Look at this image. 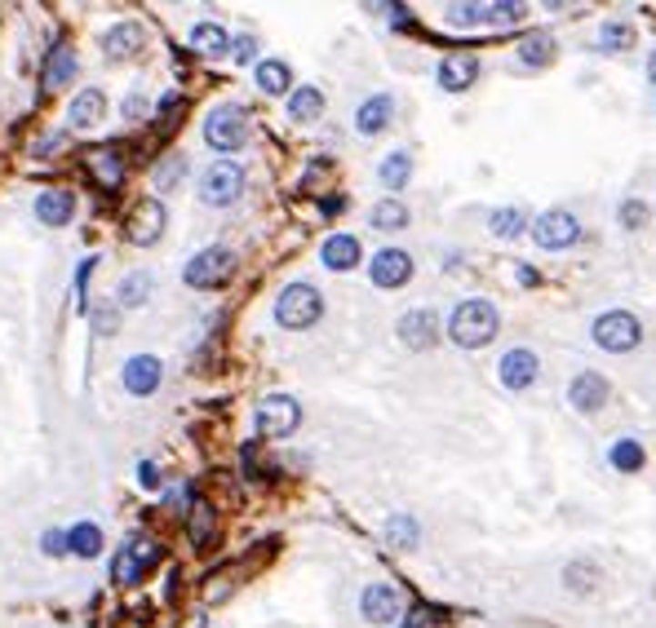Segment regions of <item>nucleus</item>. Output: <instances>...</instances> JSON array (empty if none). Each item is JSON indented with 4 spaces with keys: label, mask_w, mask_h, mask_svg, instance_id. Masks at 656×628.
Instances as JSON below:
<instances>
[{
    "label": "nucleus",
    "mask_w": 656,
    "mask_h": 628,
    "mask_svg": "<svg viewBox=\"0 0 656 628\" xmlns=\"http://www.w3.org/2000/svg\"><path fill=\"white\" fill-rule=\"evenodd\" d=\"M449 336L461 350H479L497 336V310L488 301H461L449 319Z\"/></svg>",
    "instance_id": "nucleus-1"
},
{
    "label": "nucleus",
    "mask_w": 656,
    "mask_h": 628,
    "mask_svg": "<svg viewBox=\"0 0 656 628\" xmlns=\"http://www.w3.org/2000/svg\"><path fill=\"white\" fill-rule=\"evenodd\" d=\"M319 310H324V301H319V293H315L311 284H288L276 301L279 328H293V332L311 328L315 319H319Z\"/></svg>",
    "instance_id": "nucleus-2"
},
{
    "label": "nucleus",
    "mask_w": 656,
    "mask_h": 628,
    "mask_svg": "<svg viewBox=\"0 0 656 628\" xmlns=\"http://www.w3.org/2000/svg\"><path fill=\"white\" fill-rule=\"evenodd\" d=\"M244 137H248V115H244L240 106H213L205 120V142L213 151H236L244 146Z\"/></svg>",
    "instance_id": "nucleus-3"
},
{
    "label": "nucleus",
    "mask_w": 656,
    "mask_h": 628,
    "mask_svg": "<svg viewBox=\"0 0 656 628\" xmlns=\"http://www.w3.org/2000/svg\"><path fill=\"white\" fill-rule=\"evenodd\" d=\"M236 274V253L231 248H205L187 262V284L191 288H222Z\"/></svg>",
    "instance_id": "nucleus-4"
},
{
    "label": "nucleus",
    "mask_w": 656,
    "mask_h": 628,
    "mask_svg": "<svg viewBox=\"0 0 656 628\" xmlns=\"http://www.w3.org/2000/svg\"><path fill=\"white\" fill-rule=\"evenodd\" d=\"M639 336H643V328H639V319H634L630 310H608V314L594 319V341H599L603 350H612V354L634 350Z\"/></svg>",
    "instance_id": "nucleus-5"
},
{
    "label": "nucleus",
    "mask_w": 656,
    "mask_h": 628,
    "mask_svg": "<svg viewBox=\"0 0 656 628\" xmlns=\"http://www.w3.org/2000/svg\"><path fill=\"white\" fill-rule=\"evenodd\" d=\"M244 191V168L231 164V160H217V164H208V173L200 177V199L213 204V208H227V204H236Z\"/></svg>",
    "instance_id": "nucleus-6"
},
{
    "label": "nucleus",
    "mask_w": 656,
    "mask_h": 628,
    "mask_svg": "<svg viewBox=\"0 0 656 628\" xmlns=\"http://www.w3.org/2000/svg\"><path fill=\"white\" fill-rule=\"evenodd\" d=\"M298 421H302V407H298L288 394L262 398V407H257V434H267V438H284V434H293L298 430Z\"/></svg>",
    "instance_id": "nucleus-7"
},
{
    "label": "nucleus",
    "mask_w": 656,
    "mask_h": 628,
    "mask_svg": "<svg viewBox=\"0 0 656 628\" xmlns=\"http://www.w3.org/2000/svg\"><path fill=\"white\" fill-rule=\"evenodd\" d=\"M577 234H581V226H577V217L572 213H563V208H554V213H541L537 217V226H532V239L541 244V248H568V244H577Z\"/></svg>",
    "instance_id": "nucleus-8"
},
{
    "label": "nucleus",
    "mask_w": 656,
    "mask_h": 628,
    "mask_svg": "<svg viewBox=\"0 0 656 628\" xmlns=\"http://www.w3.org/2000/svg\"><path fill=\"white\" fill-rule=\"evenodd\" d=\"M160 234H165V204L160 199H142L138 208H134V217H129V239L142 244V248H151Z\"/></svg>",
    "instance_id": "nucleus-9"
},
{
    "label": "nucleus",
    "mask_w": 656,
    "mask_h": 628,
    "mask_svg": "<svg viewBox=\"0 0 656 628\" xmlns=\"http://www.w3.org/2000/svg\"><path fill=\"white\" fill-rule=\"evenodd\" d=\"M368 274H373L378 288H399V284H409V274H413V257L399 253V248H381L378 257H373V265H368Z\"/></svg>",
    "instance_id": "nucleus-10"
},
{
    "label": "nucleus",
    "mask_w": 656,
    "mask_h": 628,
    "mask_svg": "<svg viewBox=\"0 0 656 628\" xmlns=\"http://www.w3.org/2000/svg\"><path fill=\"white\" fill-rule=\"evenodd\" d=\"M142 45H146V27H142V23H134V18L116 23V27L103 35V49H106V58H111V63H125V58H134Z\"/></svg>",
    "instance_id": "nucleus-11"
},
{
    "label": "nucleus",
    "mask_w": 656,
    "mask_h": 628,
    "mask_svg": "<svg viewBox=\"0 0 656 628\" xmlns=\"http://www.w3.org/2000/svg\"><path fill=\"white\" fill-rule=\"evenodd\" d=\"M156 385H160V359L156 354H134L125 364V390L146 398V394H156Z\"/></svg>",
    "instance_id": "nucleus-12"
},
{
    "label": "nucleus",
    "mask_w": 656,
    "mask_h": 628,
    "mask_svg": "<svg viewBox=\"0 0 656 628\" xmlns=\"http://www.w3.org/2000/svg\"><path fill=\"white\" fill-rule=\"evenodd\" d=\"M85 164L94 173V182L98 186H120L125 182V160H120V151L116 146H94V151H85Z\"/></svg>",
    "instance_id": "nucleus-13"
},
{
    "label": "nucleus",
    "mask_w": 656,
    "mask_h": 628,
    "mask_svg": "<svg viewBox=\"0 0 656 628\" xmlns=\"http://www.w3.org/2000/svg\"><path fill=\"white\" fill-rule=\"evenodd\" d=\"M359 611H364V620H373V624H390V620L399 615V593H395L390 584H368L364 597H359Z\"/></svg>",
    "instance_id": "nucleus-14"
},
{
    "label": "nucleus",
    "mask_w": 656,
    "mask_h": 628,
    "mask_svg": "<svg viewBox=\"0 0 656 628\" xmlns=\"http://www.w3.org/2000/svg\"><path fill=\"white\" fill-rule=\"evenodd\" d=\"M475 75H479V58H475V54H449V58L439 63V85H444L449 94L470 89Z\"/></svg>",
    "instance_id": "nucleus-15"
},
{
    "label": "nucleus",
    "mask_w": 656,
    "mask_h": 628,
    "mask_svg": "<svg viewBox=\"0 0 656 628\" xmlns=\"http://www.w3.org/2000/svg\"><path fill=\"white\" fill-rule=\"evenodd\" d=\"M103 115H106L103 89H80V94L71 98V111H67L71 129H94V125H103Z\"/></svg>",
    "instance_id": "nucleus-16"
},
{
    "label": "nucleus",
    "mask_w": 656,
    "mask_h": 628,
    "mask_svg": "<svg viewBox=\"0 0 656 628\" xmlns=\"http://www.w3.org/2000/svg\"><path fill=\"white\" fill-rule=\"evenodd\" d=\"M399 336H404V345H409V350H430V345H435V336H439V324H435V314H430V310H413V314H404V319H399Z\"/></svg>",
    "instance_id": "nucleus-17"
},
{
    "label": "nucleus",
    "mask_w": 656,
    "mask_h": 628,
    "mask_svg": "<svg viewBox=\"0 0 656 628\" xmlns=\"http://www.w3.org/2000/svg\"><path fill=\"white\" fill-rule=\"evenodd\" d=\"M537 381V354L532 350H510L501 359V385L506 390H528Z\"/></svg>",
    "instance_id": "nucleus-18"
},
{
    "label": "nucleus",
    "mask_w": 656,
    "mask_h": 628,
    "mask_svg": "<svg viewBox=\"0 0 656 628\" xmlns=\"http://www.w3.org/2000/svg\"><path fill=\"white\" fill-rule=\"evenodd\" d=\"M71 213H76V195L71 191H40L35 195V217L45 226H67Z\"/></svg>",
    "instance_id": "nucleus-19"
},
{
    "label": "nucleus",
    "mask_w": 656,
    "mask_h": 628,
    "mask_svg": "<svg viewBox=\"0 0 656 628\" xmlns=\"http://www.w3.org/2000/svg\"><path fill=\"white\" fill-rule=\"evenodd\" d=\"M568 398H572V407H577V412H599V407H603V398H608V381H603L599 372H586V376H577V381H572Z\"/></svg>",
    "instance_id": "nucleus-20"
},
{
    "label": "nucleus",
    "mask_w": 656,
    "mask_h": 628,
    "mask_svg": "<svg viewBox=\"0 0 656 628\" xmlns=\"http://www.w3.org/2000/svg\"><path fill=\"white\" fill-rule=\"evenodd\" d=\"M324 265H328V270L359 265V239H355V234H333V239L324 244Z\"/></svg>",
    "instance_id": "nucleus-21"
},
{
    "label": "nucleus",
    "mask_w": 656,
    "mask_h": 628,
    "mask_svg": "<svg viewBox=\"0 0 656 628\" xmlns=\"http://www.w3.org/2000/svg\"><path fill=\"white\" fill-rule=\"evenodd\" d=\"M390 111H395L390 94H378V98H368L364 106H359L355 125H359V133H381L386 125H390Z\"/></svg>",
    "instance_id": "nucleus-22"
},
{
    "label": "nucleus",
    "mask_w": 656,
    "mask_h": 628,
    "mask_svg": "<svg viewBox=\"0 0 656 628\" xmlns=\"http://www.w3.org/2000/svg\"><path fill=\"white\" fill-rule=\"evenodd\" d=\"M71 75H76L71 45H54V54H49V63H45V85H49V89H63V85H71Z\"/></svg>",
    "instance_id": "nucleus-23"
},
{
    "label": "nucleus",
    "mask_w": 656,
    "mask_h": 628,
    "mask_svg": "<svg viewBox=\"0 0 656 628\" xmlns=\"http://www.w3.org/2000/svg\"><path fill=\"white\" fill-rule=\"evenodd\" d=\"M67 549L76 558H98L103 553V531L94 527V523H76L67 531Z\"/></svg>",
    "instance_id": "nucleus-24"
},
{
    "label": "nucleus",
    "mask_w": 656,
    "mask_h": 628,
    "mask_svg": "<svg viewBox=\"0 0 656 628\" xmlns=\"http://www.w3.org/2000/svg\"><path fill=\"white\" fill-rule=\"evenodd\" d=\"M191 49L205 54V58H222V54L231 49V40H227V32H222L217 23H200V27L191 32Z\"/></svg>",
    "instance_id": "nucleus-25"
},
{
    "label": "nucleus",
    "mask_w": 656,
    "mask_h": 628,
    "mask_svg": "<svg viewBox=\"0 0 656 628\" xmlns=\"http://www.w3.org/2000/svg\"><path fill=\"white\" fill-rule=\"evenodd\" d=\"M187 535H191L196 549H205L208 540H213V504L196 500V504L187 509Z\"/></svg>",
    "instance_id": "nucleus-26"
},
{
    "label": "nucleus",
    "mask_w": 656,
    "mask_h": 628,
    "mask_svg": "<svg viewBox=\"0 0 656 628\" xmlns=\"http://www.w3.org/2000/svg\"><path fill=\"white\" fill-rule=\"evenodd\" d=\"M146 571L138 558V544H125L120 553H116V563H111V575H116V584H138V575Z\"/></svg>",
    "instance_id": "nucleus-27"
},
{
    "label": "nucleus",
    "mask_w": 656,
    "mask_h": 628,
    "mask_svg": "<svg viewBox=\"0 0 656 628\" xmlns=\"http://www.w3.org/2000/svg\"><path fill=\"white\" fill-rule=\"evenodd\" d=\"M293 85V75H288V66L279 63V58H267V63L257 66V89H267V94H284Z\"/></svg>",
    "instance_id": "nucleus-28"
},
{
    "label": "nucleus",
    "mask_w": 656,
    "mask_h": 628,
    "mask_svg": "<svg viewBox=\"0 0 656 628\" xmlns=\"http://www.w3.org/2000/svg\"><path fill=\"white\" fill-rule=\"evenodd\" d=\"M409 173H413V160H409L404 151H395V155H386V160H381V182H386L390 191L409 186Z\"/></svg>",
    "instance_id": "nucleus-29"
},
{
    "label": "nucleus",
    "mask_w": 656,
    "mask_h": 628,
    "mask_svg": "<svg viewBox=\"0 0 656 628\" xmlns=\"http://www.w3.org/2000/svg\"><path fill=\"white\" fill-rule=\"evenodd\" d=\"M324 111V94L319 89H298L293 98H288V115L293 120H315Z\"/></svg>",
    "instance_id": "nucleus-30"
},
{
    "label": "nucleus",
    "mask_w": 656,
    "mask_h": 628,
    "mask_svg": "<svg viewBox=\"0 0 656 628\" xmlns=\"http://www.w3.org/2000/svg\"><path fill=\"white\" fill-rule=\"evenodd\" d=\"M404 222H409V208L399 199H381L378 208H373V226L378 231H399Z\"/></svg>",
    "instance_id": "nucleus-31"
},
{
    "label": "nucleus",
    "mask_w": 656,
    "mask_h": 628,
    "mask_svg": "<svg viewBox=\"0 0 656 628\" xmlns=\"http://www.w3.org/2000/svg\"><path fill=\"white\" fill-rule=\"evenodd\" d=\"M386 540L395 544V549H413L417 544V523L409 513H395L390 523H386Z\"/></svg>",
    "instance_id": "nucleus-32"
},
{
    "label": "nucleus",
    "mask_w": 656,
    "mask_h": 628,
    "mask_svg": "<svg viewBox=\"0 0 656 628\" xmlns=\"http://www.w3.org/2000/svg\"><path fill=\"white\" fill-rule=\"evenodd\" d=\"M151 297V274L146 270H134L125 284H120V305H142Z\"/></svg>",
    "instance_id": "nucleus-33"
},
{
    "label": "nucleus",
    "mask_w": 656,
    "mask_h": 628,
    "mask_svg": "<svg viewBox=\"0 0 656 628\" xmlns=\"http://www.w3.org/2000/svg\"><path fill=\"white\" fill-rule=\"evenodd\" d=\"M550 54H554L550 35H532V40H523V49H519L523 66H541V63H550Z\"/></svg>",
    "instance_id": "nucleus-34"
},
{
    "label": "nucleus",
    "mask_w": 656,
    "mask_h": 628,
    "mask_svg": "<svg viewBox=\"0 0 656 628\" xmlns=\"http://www.w3.org/2000/svg\"><path fill=\"white\" fill-rule=\"evenodd\" d=\"M182 177H187V160H182V155H169V160H160V164H156V186H160V191L177 186Z\"/></svg>",
    "instance_id": "nucleus-35"
},
{
    "label": "nucleus",
    "mask_w": 656,
    "mask_h": 628,
    "mask_svg": "<svg viewBox=\"0 0 656 628\" xmlns=\"http://www.w3.org/2000/svg\"><path fill=\"white\" fill-rule=\"evenodd\" d=\"M612 464H617V469H630V473H634V469H643V447H639V443H630V438H625V443H617V447H612Z\"/></svg>",
    "instance_id": "nucleus-36"
},
{
    "label": "nucleus",
    "mask_w": 656,
    "mask_h": 628,
    "mask_svg": "<svg viewBox=\"0 0 656 628\" xmlns=\"http://www.w3.org/2000/svg\"><path fill=\"white\" fill-rule=\"evenodd\" d=\"M492 231L501 234V239L519 234L523 231V213H519V208H501V213H492Z\"/></svg>",
    "instance_id": "nucleus-37"
},
{
    "label": "nucleus",
    "mask_w": 656,
    "mask_h": 628,
    "mask_svg": "<svg viewBox=\"0 0 656 628\" xmlns=\"http://www.w3.org/2000/svg\"><path fill=\"white\" fill-rule=\"evenodd\" d=\"M630 40H634V32L621 27V23H608V27H603V49H617V45H630Z\"/></svg>",
    "instance_id": "nucleus-38"
},
{
    "label": "nucleus",
    "mask_w": 656,
    "mask_h": 628,
    "mask_svg": "<svg viewBox=\"0 0 656 628\" xmlns=\"http://www.w3.org/2000/svg\"><path fill=\"white\" fill-rule=\"evenodd\" d=\"M45 553H49V558H63V553H67V531H45Z\"/></svg>",
    "instance_id": "nucleus-39"
},
{
    "label": "nucleus",
    "mask_w": 656,
    "mask_h": 628,
    "mask_svg": "<svg viewBox=\"0 0 656 628\" xmlns=\"http://www.w3.org/2000/svg\"><path fill=\"white\" fill-rule=\"evenodd\" d=\"M253 54H257V40H253V35H240V40L231 45V58H236V63H248Z\"/></svg>",
    "instance_id": "nucleus-40"
},
{
    "label": "nucleus",
    "mask_w": 656,
    "mask_h": 628,
    "mask_svg": "<svg viewBox=\"0 0 656 628\" xmlns=\"http://www.w3.org/2000/svg\"><path fill=\"white\" fill-rule=\"evenodd\" d=\"M138 487H146V492H156V487H160V469H156L151 461L138 464Z\"/></svg>",
    "instance_id": "nucleus-41"
},
{
    "label": "nucleus",
    "mask_w": 656,
    "mask_h": 628,
    "mask_svg": "<svg viewBox=\"0 0 656 628\" xmlns=\"http://www.w3.org/2000/svg\"><path fill=\"white\" fill-rule=\"evenodd\" d=\"M94 265L98 262H85L76 270V297H80V310H85V288H89V274H94Z\"/></svg>",
    "instance_id": "nucleus-42"
},
{
    "label": "nucleus",
    "mask_w": 656,
    "mask_h": 628,
    "mask_svg": "<svg viewBox=\"0 0 656 628\" xmlns=\"http://www.w3.org/2000/svg\"><path fill=\"white\" fill-rule=\"evenodd\" d=\"M125 115H129V120L146 115V98H129V102H125Z\"/></svg>",
    "instance_id": "nucleus-43"
},
{
    "label": "nucleus",
    "mask_w": 656,
    "mask_h": 628,
    "mask_svg": "<svg viewBox=\"0 0 656 628\" xmlns=\"http://www.w3.org/2000/svg\"><path fill=\"white\" fill-rule=\"evenodd\" d=\"M94 328H98V332H116V314L98 310V314H94Z\"/></svg>",
    "instance_id": "nucleus-44"
},
{
    "label": "nucleus",
    "mask_w": 656,
    "mask_h": 628,
    "mask_svg": "<svg viewBox=\"0 0 656 628\" xmlns=\"http://www.w3.org/2000/svg\"><path fill=\"white\" fill-rule=\"evenodd\" d=\"M625 222L639 226V222H643V208H639V204H625Z\"/></svg>",
    "instance_id": "nucleus-45"
},
{
    "label": "nucleus",
    "mask_w": 656,
    "mask_h": 628,
    "mask_svg": "<svg viewBox=\"0 0 656 628\" xmlns=\"http://www.w3.org/2000/svg\"><path fill=\"white\" fill-rule=\"evenodd\" d=\"M182 628H205V615H191V620H187Z\"/></svg>",
    "instance_id": "nucleus-46"
},
{
    "label": "nucleus",
    "mask_w": 656,
    "mask_h": 628,
    "mask_svg": "<svg viewBox=\"0 0 656 628\" xmlns=\"http://www.w3.org/2000/svg\"><path fill=\"white\" fill-rule=\"evenodd\" d=\"M648 71H652V80H656V54H652V63H648Z\"/></svg>",
    "instance_id": "nucleus-47"
}]
</instances>
